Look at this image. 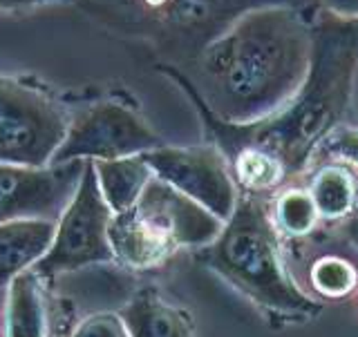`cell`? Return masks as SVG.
<instances>
[{
  "label": "cell",
  "instance_id": "1",
  "mask_svg": "<svg viewBox=\"0 0 358 337\" xmlns=\"http://www.w3.org/2000/svg\"><path fill=\"white\" fill-rule=\"evenodd\" d=\"M313 25L305 9L268 7L235 20L195 59L193 76L164 67L210 117L231 126L271 119L305 81Z\"/></svg>",
  "mask_w": 358,
  "mask_h": 337
},
{
  "label": "cell",
  "instance_id": "2",
  "mask_svg": "<svg viewBox=\"0 0 358 337\" xmlns=\"http://www.w3.org/2000/svg\"><path fill=\"white\" fill-rule=\"evenodd\" d=\"M358 67V20L324 16L313 25L311 65L298 94L271 119L255 126L222 123L197 103L210 121L215 148L231 156L242 148L268 154L282 167L285 179L300 174L309 165L324 139L338 128L354 92Z\"/></svg>",
  "mask_w": 358,
  "mask_h": 337
},
{
  "label": "cell",
  "instance_id": "3",
  "mask_svg": "<svg viewBox=\"0 0 358 337\" xmlns=\"http://www.w3.org/2000/svg\"><path fill=\"white\" fill-rule=\"evenodd\" d=\"M195 257L260 308L285 317L320 313V304L289 277L275 221L257 195L238 197L220 234L204 248H197Z\"/></svg>",
  "mask_w": 358,
  "mask_h": 337
},
{
  "label": "cell",
  "instance_id": "4",
  "mask_svg": "<svg viewBox=\"0 0 358 337\" xmlns=\"http://www.w3.org/2000/svg\"><path fill=\"white\" fill-rule=\"evenodd\" d=\"M70 128V114L48 89L0 74V163L50 165Z\"/></svg>",
  "mask_w": 358,
  "mask_h": 337
},
{
  "label": "cell",
  "instance_id": "5",
  "mask_svg": "<svg viewBox=\"0 0 358 337\" xmlns=\"http://www.w3.org/2000/svg\"><path fill=\"white\" fill-rule=\"evenodd\" d=\"M110 221L112 210L101 195L94 165L87 161L74 199L56 221L50 253L31 271L43 279H50L63 273L81 271L85 266L115 264L108 237Z\"/></svg>",
  "mask_w": 358,
  "mask_h": 337
},
{
  "label": "cell",
  "instance_id": "6",
  "mask_svg": "<svg viewBox=\"0 0 358 337\" xmlns=\"http://www.w3.org/2000/svg\"><path fill=\"white\" fill-rule=\"evenodd\" d=\"M164 141L137 112L103 100L70 117V128L52 163L67 161H112L145 154L162 148ZM50 163V165H52Z\"/></svg>",
  "mask_w": 358,
  "mask_h": 337
},
{
  "label": "cell",
  "instance_id": "7",
  "mask_svg": "<svg viewBox=\"0 0 358 337\" xmlns=\"http://www.w3.org/2000/svg\"><path fill=\"white\" fill-rule=\"evenodd\" d=\"M157 179L197 201L217 219L227 221L238 204V188L231 165L215 145L162 148L143 154Z\"/></svg>",
  "mask_w": 358,
  "mask_h": 337
},
{
  "label": "cell",
  "instance_id": "8",
  "mask_svg": "<svg viewBox=\"0 0 358 337\" xmlns=\"http://www.w3.org/2000/svg\"><path fill=\"white\" fill-rule=\"evenodd\" d=\"M87 161L45 167L0 163V223L18 219L59 221L74 199Z\"/></svg>",
  "mask_w": 358,
  "mask_h": 337
},
{
  "label": "cell",
  "instance_id": "9",
  "mask_svg": "<svg viewBox=\"0 0 358 337\" xmlns=\"http://www.w3.org/2000/svg\"><path fill=\"white\" fill-rule=\"evenodd\" d=\"M132 208L175 250L204 248L224 228L222 219L157 177L150 179Z\"/></svg>",
  "mask_w": 358,
  "mask_h": 337
},
{
  "label": "cell",
  "instance_id": "10",
  "mask_svg": "<svg viewBox=\"0 0 358 337\" xmlns=\"http://www.w3.org/2000/svg\"><path fill=\"white\" fill-rule=\"evenodd\" d=\"M313 0H168L166 7L155 11L168 27L193 43V59L222 36L235 20L257 9L296 7L307 9Z\"/></svg>",
  "mask_w": 358,
  "mask_h": 337
},
{
  "label": "cell",
  "instance_id": "11",
  "mask_svg": "<svg viewBox=\"0 0 358 337\" xmlns=\"http://www.w3.org/2000/svg\"><path fill=\"white\" fill-rule=\"evenodd\" d=\"M3 337H52L50 299L45 279L25 271L5 288Z\"/></svg>",
  "mask_w": 358,
  "mask_h": 337
},
{
  "label": "cell",
  "instance_id": "12",
  "mask_svg": "<svg viewBox=\"0 0 358 337\" xmlns=\"http://www.w3.org/2000/svg\"><path fill=\"white\" fill-rule=\"evenodd\" d=\"M56 234L54 221L18 219L0 223V286L31 271L50 253Z\"/></svg>",
  "mask_w": 358,
  "mask_h": 337
},
{
  "label": "cell",
  "instance_id": "13",
  "mask_svg": "<svg viewBox=\"0 0 358 337\" xmlns=\"http://www.w3.org/2000/svg\"><path fill=\"white\" fill-rule=\"evenodd\" d=\"M108 237L112 246V255H115V264L134 268V271L162 266L175 253L173 246L164 237H159L137 215L134 208L112 215Z\"/></svg>",
  "mask_w": 358,
  "mask_h": 337
},
{
  "label": "cell",
  "instance_id": "14",
  "mask_svg": "<svg viewBox=\"0 0 358 337\" xmlns=\"http://www.w3.org/2000/svg\"><path fill=\"white\" fill-rule=\"evenodd\" d=\"M130 337H197L193 317L155 288L137 290L119 310Z\"/></svg>",
  "mask_w": 358,
  "mask_h": 337
},
{
  "label": "cell",
  "instance_id": "15",
  "mask_svg": "<svg viewBox=\"0 0 358 337\" xmlns=\"http://www.w3.org/2000/svg\"><path fill=\"white\" fill-rule=\"evenodd\" d=\"M96 181L112 215L130 210L139 201L145 186L150 184L155 172L145 163L143 154L126 156L112 161H92Z\"/></svg>",
  "mask_w": 358,
  "mask_h": 337
},
{
  "label": "cell",
  "instance_id": "16",
  "mask_svg": "<svg viewBox=\"0 0 358 337\" xmlns=\"http://www.w3.org/2000/svg\"><path fill=\"white\" fill-rule=\"evenodd\" d=\"M309 195L316 204L320 219L341 221L356 210L358 204V181L352 170L345 165H324L316 172L309 188Z\"/></svg>",
  "mask_w": 358,
  "mask_h": 337
},
{
  "label": "cell",
  "instance_id": "17",
  "mask_svg": "<svg viewBox=\"0 0 358 337\" xmlns=\"http://www.w3.org/2000/svg\"><path fill=\"white\" fill-rule=\"evenodd\" d=\"M229 165L233 179L246 190V195H262L287 181L278 161L255 148L238 150L229 159Z\"/></svg>",
  "mask_w": 358,
  "mask_h": 337
},
{
  "label": "cell",
  "instance_id": "18",
  "mask_svg": "<svg viewBox=\"0 0 358 337\" xmlns=\"http://www.w3.org/2000/svg\"><path fill=\"white\" fill-rule=\"evenodd\" d=\"M275 228L289 237L302 239L316 230L320 215L309 190L289 188L275 199Z\"/></svg>",
  "mask_w": 358,
  "mask_h": 337
},
{
  "label": "cell",
  "instance_id": "19",
  "mask_svg": "<svg viewBox=\"0 0 358 337\" xmlns=\"http://www.w3.org/2000/svg\"><path fill=\"white\" fill-rule=\"evenodd\" d=\"M356 268L338 255H322L309 268V282L322 297H345L356 286Z\"/></svg>",
  "mask_w": 358,
  "mask_h": 337
},
{
  "label": "cell",
  "instance_id": "20",
  "mask_svg": "<svg viewBox=\"0 0 358 337\" xmlns=\"http://www.w3.org/2000/svg\"><path fill=\"white\" fill-rule=\"evenodd\" d=\"M70 337H130L119 313H92L74 329Z\"/></svg>",
  "mask_w": 358,
  "mask_h": 337
},
{
  "label": "cell",
  "instance_id": "21",
  "mask_svg": "<svg viewBox=\"0 0 358 337\" xmlns=\"http://www.w3.org/2000/svg\"><path fill=\"white\" fill-rule=\"evenodd\" d=\"M320 154L334 156L336 161L358 165V130L356 128H336L324 143L318 148Z\"/></svg>",
  "mask_w": 358,
  "mask_h": 337
},
{
  "label": "cell",
  "instance_id": "22",
  "mask_svg": "<svg viewBox=\"0 0 358 337\" xmlns=\"http://www.w3.org/2000/svg\"><path fill=\"white\" fill-rule=\"evenodd\" d=\"M329 16L341 20H358V0H318Z\"/></svg>",
  "mask_w": 358,
  "mask_h": 337
},
{
  "label": "cell",
  "instance_id": "23",
  "mask_svg": "<svg viewBox=\"0 0 358 337\" xmlns=\"http://www.w3.org/2000/svg\"><path fill=\"white\" fill-rule=\"evenodd\" d=\"M76 0H0V11H20L34 7H48V5H70Z\"/></svg>",
  "mask_w": 358,
  "mask_h": 337
},
{
  "label": "cell",
  "instance_id": "24",
  "mask_svg": "<svg viewBox=\"0 0 358 337\" xmlns=\"http://www.w3.org/2000/svg\"><path fill=\"white\" fill-rule=\"evenodd\" d=\"M143 3H145V7H148V9H152V11H159L162 7H166L168 0H143Z\"/></svg>",
  "mask_w": 358,
  "mask_h": 337
},
{
  "label": "cell",
  "instance_id": "25",
  "mask_svg": "<svg viewBox=\"0 0 358 337\" xmlns=\"http://www.w3.org/2000/svg\"><path fill=\"white\" fill-rule=\"evenodd\" d=\"M3 308H5V288L0 286V337H3Z\"/></svg>",
  "mask_w": 358,
  "mask_h": 337
}]
</instances>
